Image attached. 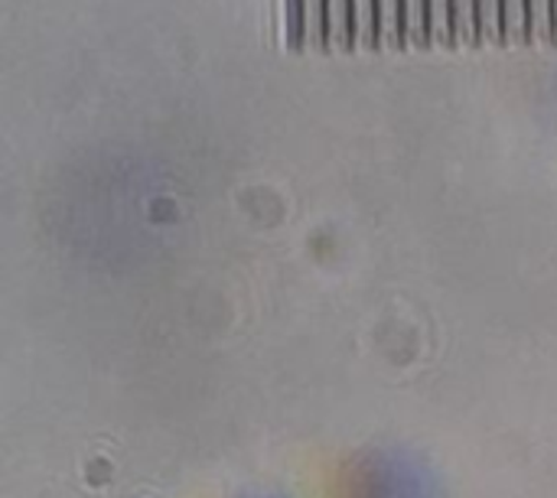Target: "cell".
I'll return each mask as SVG.
<instances>
[{"instance_id":"obj_1","label":"cell","mask_w":557,"mask_h":498,"mask_svg":"<svg viewBox=\"0 0 557 498\" xmlns=\"http://www.w3.org/2000/svg\"><path fill=\"white\" fill-rule=\"evenodd\" d=\"M326 46H339V49L356 46V0H330Z\"/></svg>"},{"instance_id":"obj_2","label":"cell","mask_w":557,"mask_h":498,"mask_svg":"<svg viewBox=\"0 0 557 498\" xmlns=\"http://www.w3.org/2000/svg\"><path fill=\"white\" fill-rule=\"evenodd\" d=\"M379 42L405 46V0H379Z\"/></svg>"},{"instance_id":"obj_3","label":"cell","mask_w":557,"mask_h":498,"mask_svg":"<svg viewBox=\"0 0 557 498\" xmlns=\"http://www.w3.org/2000/svg\"><path fill=\"white\" fill-rule=\"evenodd\" d=\"M529 0H503V42H529Z\"/></svg>"},{"instance_id":"obj_4","label":"cell","mask_w":557,"mask_h":498,"mask_svg":"<svg viewBox=\"0 0 557 498\" xmlns=\"http://www.w3.org/2000/svg\"><path fill=\"white\" fill-rule=\"evenodd\" d=\"M356 42L382 46L379 42V0H356Z\"/></svg>"},{"instance_id":"obj_5","label":"cell","mask_w":557,"mask_h":498,"mask_svg":"<svg viewBox=\"0 0 557 498\" xmlns=\"http://www.w3.org/2000/svg\"><path fill=\"white\" fill-rule=\"evenodd\" d=\"M503 39V0H476V42Z\"/></svg>"},{"instance_id":"obj_6","label":"cell","mask_w":557,"mask_h":498,"mask_svg":"<svg viewBox=\"0 0 557 498\" xmlns=\"http://www.w3.org/2000/svg\"><path fill=\"white\" fill-rule=\"evenodd\" d=\"M450 26L454 42H476V0H450Z\"/></svg>"},{"instance_id":"obj_7","label":"cell","mask_w":557,"mask_h":498,"mask_svg":"<svg viewBox=\"0 0 557 498\" xmlns=\"http://www.w3.org/2000/svg\"><path fill=\"white\" fill-rule=\"evenodd\" d=\"M529 23H532V39L555 42V0H529Z\"/></svg>"},{"instance_id":"obj_8","label":"cell","mask_w":557,"mask_h":498,"mask_svg":"<svg viewBox=\"0 0 557 498\" xmlns=\"http://www.w3.org/2000/svg\"><path fill=\"white\" fill-rule=\"evenodd\" d=\"M326 26H330V0H307V42L326 46Z\"/></svg>"},{"instance_id":"obj_9","label":"cell","mask_w":557,"mask_h":498,"mask_svg":"<svg viewBox=\"0 0 557 498\" xmlns=\"http://www.w3.org/2000/svg\"><path fill=\"white\" fill-rule=\"evenodd\" d=\"M287 16V46L300 49L307 42V0H284Z\"/></svg>"}]
</instances>
